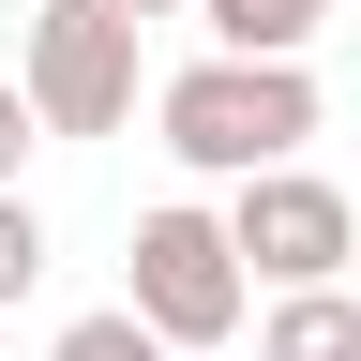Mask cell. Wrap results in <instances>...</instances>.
<instances>
[{
	"instance_id": "1",
	"label": "cell",
	"mask_w": 361,
	"mask_h": 361,
	"mask_svg": "<svg viewBox=\"0 0 361 361\" xmlns=\"http://www.w3.org/2000/svg\"><path fill=\"white\" fill-rule=\"evenodd\" d=\"M151 121H166V151L196 166V180H271V166H301V135H316V75L301 61H180L151 90Z\"/></svg>"
},
{
	"instance_id": "2",
	"label": "cell",
	"mask_w": 361,
	"mask_h": 361,
	"mask_svg": "<svg viewBox=\"0 0 361 361\" xmlns=\"http://www.w3.org/2000/svg\"><path fill=\"white\" fill-rule=\"evenodd\" d=\"M121 301L151 316L166 346H226V331L256 316V271H241V241H226V211L166 196V211H135V271H121Z\"/></svg>"
},
{
	"instance_id": "3",
	"label": "cell",
	"mask_w": 361,
	"mask_h": 361,
	"mask_svg": "<svg viewBox=\"0 0 361 361\" xmlns=\"http://www.w3.org/2000/svg\"><path fill=\"white\" fill-rule=\"evenodd\" d=\"M16 90L45 106V135H121L135 121V16H106V0H30Z\"/></svg>"
},
{
	"instance_id": "4",
	"label": "cell",
	"mask_w": 361,
	"mask_h": 361,
	"mask_svg": "<svg viewBox=\"0 0 361 361\" xmlns=\"http://www.w3.org/2000/svg\"><path fill=\"white\" fill-rule=\"evenodd\" d=\"M226 241H241V271L271 301H316V286H346V256H361V211H346V180H316V166H271L226 196Z\"/></svg>"
},
{
	"instance_id": "5",
	"label": "cell",
	"mask_w": 361,
	"mask_h": 361,
	"mask_svg": "<svg viewBox=\"0 0 361 361\" xmlns=\"http://www.w3.org/2000/svg\"><path fill=\"white\" fill-rule=\"evenodd\" d=\"M211 61H301L316 30H331V0H211Z\"/></svg>"
},
{
	"instance_id": "6",
	"label": "cell",
	"mask_w": 361,
	"mask_h": 361,
	"mask_svg": "<svg viewBox=\"0 0 361 361\" xmlns=\"http://www.w3.org/2000/svg\"><path fill=\"white\" fill-rule=\"evenodd\" d=\"M256 361H361V301H346V286L271 301V316H256Z\"/></svg>"
},
{
	"instance_id": "7",
	"label": "cell",
	"mask_w": 361,
	"mask_h": 361,
	"mask_svg": "<svg viewBox=\"0 0 361 361\" xmlns=\"http://www.w3.org/2000/svg\"><path fill=\"white\" fill-rule=\"evenodd\" d=\"M45 361H180V346H166V331H151L135 301H106V316H75V331L45 346Z\"/></svg>"
},
{
	"instance_id": "8",
	"label": "cell",
	"mask_w": 361,
	"mask_h": 361,
	"mask_svg": "<svg viewBox=\"0 0 361 361\" xmlns=\"http://www.w3.org/2000/svg\"><path fill=\"white\" fill-rule=\"evenodd\" d=\"M30 286H45V211L0 196V301H30Z\"/></svg>"
},
{
	"instance_id": "9",
	"label": "cell",
	"mask_w": 361,
	"mask_h": 361,
	"mask_svg": "<svg viewBox=\"0 0 361 361\" xmlns=\"http://www.w3.org/2000/svg\"><path fill=\"white\" fill-rule=\"evenodd\" d=\"M30 135H45V106H30L16 75H0V196H16V166H30Z\"/></svg>"
},
{
	"instance_id": "10",
	"label": "cell",
	"mask_w": 361,
	"mask_h": 361,
	"mask_svg": "<svg viewBox=\"0 0 361 361\" xmlns=\"http://www.w3.org/2000/svg\"><path fill=\"white\" fill-rule=\"evenodd\" d=\"M106 16H135V30H151V16H211V0H106Z\"/></svg>"
}]
</instances>
